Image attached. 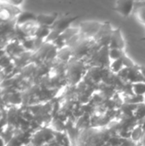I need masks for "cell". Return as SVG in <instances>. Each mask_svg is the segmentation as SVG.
Segmentation results:
<instances>
[{"instance_id":"1","label":"cell","mask_w":145,"mask_h":146,"mask_svg":"<svg viewBox=\"0 0 145 146\" xmlns=\"http://www.w3.org/2000/svg\"><path fill=\"white\" fill-rule=\"evenodd\" d=\"M103 23L97 21H85L82 22L79 26V33H83L88 38H95L101 29Z\"/></svg>"},{"instance_id":"2","label":"cell","mask_w":145,"mask_h":146,"mask_svg":"<svg viewBox=\"0 0 145 146\" xmlns=\"http://www.w3.org/2000/svg\"><path fill=\"white\" fill-rule=\"evenodd\" d=\"M53 139V134L48 129H41L31 135L30 143L32 146H43L44 143Z\"/></svg>"},{"instance_id":"3","label":"cell","mask_w":145,"mask_h":146,"mask_svg":"<svg viewBox=\"0 0 145 146\" xmlns=\"http://www.w3.org/2000/svg\"><path fill=\"white\" fill-rule=\"evenodd\" d=\"M79 16H62L60 19H57L55 24L51 27V30L56 32L57 34L61 35L66 30H68L70 27V25L73 22V21L77 20Z\"/></svg>"},{"instance_id":"4","label":"cell","mask_w":145,"mask_h":146,"mask_svg":"<svg viewBox=\"0 0 145 146\" xmlns=\"http://www.w3.org/2000/svg\"><path fill=\"white\" fill-rule=\"evenodd\" d=\"M135 2L134 1H117L113 9L118 12L123 17H129L134 11Z\"/></svg>"},{"instance_id":"5","label":"cell","mask_w":145,"mask_h":146,"mask_svg":"<svg viewBox=\"0 0 145 146\" xmlns=\"http://www.w3.org/2000/svg\"><path fill=\"white\" fill-rule=\"evenodd\" d=\"M83 68L84 66L79 62L70 63V67H68V80H70L73 85L77 84L78 81L80 80L82 74H84Z\"/></svg>"},{"instance_id":"6","label":"cell","mask_w":145,"mask_h":146,"mask_svg":"<svg viewBox=\"0 0 145 146\" xmlns=\"http://www.w3.org/2000/svg\"><path fill=\"white\" fill-rule=\"evenodd\" d=\"M126 43L125 39L121 34V29L116 28L113 30L112 35H111V39H110V44L109 45V49H119V50H123L125 49Z\"/></svg>"},{"instance_id":"7","label":"cell","mask_w":145,"mask_h":146,"mask_svg":"<svg viewBox=\"0 0 145 146\" xmlns=\"http://www.w3.org/2000/svg\"><path fill=\"white\" fill-rule=\"evenodd\" d=\"M58 19V13H52V14H42L37 15L36 21L42 26L50 27L55 24L56 20Z\"/></svg>"},{"instance_id":"8","label":"cell","mask_w":145,"mask_h":146,"mask_svg":"<svg viewBox=\"0 0 145 146\" xmlns=\"http://www.w3.org/2000/svg\"><path fill=\"white\" fill-rule=\"evenodd\" d=\"M144 133L143 131V128H142V125L139 124L136 127H134L132 131H131V140L133 142V143H137L138 144L141 140V139L144 137Z\"/></svg>"},{"instance_id":"9","label":"cell","mask_w":145,"mask_h":146,"mask_svg":"<svg viewBox=\"0 0 145 146\" xmlns=\"http://www.w3.org/2000/svg\"><path fill=\"white\" fill-rule=\"evenodd\" d=\"M134 13L136 14L138 20L145 26V6L141 3V2H135Z\"/></svg>"},{"instance_id":"10","label":"cell","mask_w":145,"mask_h":146,"mask_svg":"<svg viewBox=\"0 0 145 146\" xmlns=\"http://www.w3.org/2000/svg\"><path fill=\"white\" fill-rule=\"evenodd\" d=\"M132 85V90L136 96H144L145 97V82H138Z\"/></svg>"},{"instance_id":"11","label":"cell","mask_w":145,"mask_h":146,"mask_svg":"<svg viewBox=\"0 0 145 146\" xmlns=\"http://www.w3.org/2000/svg\"><path fill=\"white\" fill-rule=\"evenodd\" d=\"M134 118L137 121H143L145 119V104H138L134 112Z\"/></svg>"},{"instance_id":"12","label":"cell","mask_w":145,"mask_h":146,"mask_svg":"<svg viewBox=\"0 0 145 146\" xmlns=\"http://www.w3.org/2000/svg\"><path fill=\"white\" fill-rule=\"evenodd\" d=\"M109 68H110L112 73L118 74L122 69L125 68V66H124V63H123L122 60L118 59V60H115V61H113V62H110Z\"/></svg>"},{"instance_id":"13","label":"cell","mask_w":145,"mask_h":146,"mask_svg":"<svg viewBox=\"0 0 145 146\" xmlns=\"http://www.w3.org/2000/svg\"><path fill=\"white\" fill-rule=\"evenodd\" d=\"M124 54H125V51L123 50H119V49H109V60H111L112 62L121 59Z\"/></svg>"},{"instance_id":"14","label":"cell","mask_w":145,"mask_h":146,"mask_svg":"<svg viewBox=\"0 0 145 146\" xmlns=\"http://www.w3.org/2000/svg\"><path fill=\"white\" fill-rule=\"evenodd\" d=\"M138 68H139V71H140L145 82V66H140V67H138Z\"/></svg>"},{"instance_id":"15","label":"cell","mask_w":145,"mask_h":146,"mask_svg":"<svg viewBox=\"0 0 145 146\" xmlns=\"http://www.w3.org/2000/svg\"><path fill=\"white\" fill-rule=\"evenodd\" d=\"M141 125H142V128H143V131H144V133L145 134V119L140 123Z\"/></svg>"},{"instance_id":"16","label":"cell","mask_w":145,"mask_h":146,"mask_svg":"<svg viewBox=\"0 0 145 146\" xmlns=\"http://www.w3.org/2000/svg\"><path fill=\"white\" fill-rule=\"evenodd\" d=\"M140 41H145V37H144V38H142L140 39Z\"/></svg>"},{"instance_id":"17","label":"cell","mask_w":145,"mask_h":146,"mask_svg":"<svg viewBox=\"0 0 145 146\" xmlns=\"http://www.w3.org/2000/svg\"><path fill=\"white\" fill-rule=\"evenodd\" d=\"M141 3H142L144 6H145V1H142V2H141Z\"/></svg>"},{"instance_id":"18","label":"cell","mask_w":145,"mask_h":146,"mask_svg":"<svg viewBox=\"0 0 145 146\" xmlns=\"http://www.w3.org/2000/svg\"><path fill=\"white\" fill-rule=\"evenodd\" d=\"M144 104H145V101H144Z\"/></svg>"}]
</instances>
